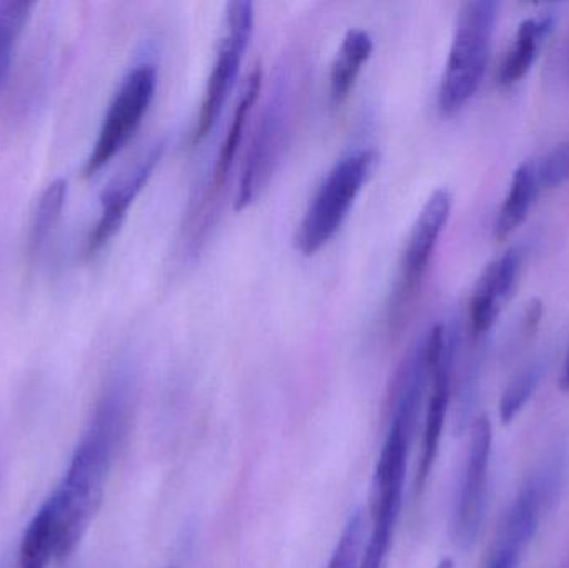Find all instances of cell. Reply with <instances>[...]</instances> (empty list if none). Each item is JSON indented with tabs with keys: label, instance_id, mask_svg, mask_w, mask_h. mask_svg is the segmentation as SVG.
Returning <instances> with one entry per match:
<instances>
[{
	"label": "cell",
	"instance_id": "20",
	"mask_svg": "<svg viewBox=\"0 0 569 568\" xmlns=\"http://www.w3.org/2000/svg\"><path fill=\"white\" fill-rule=\"evenodd\" d=\"M32 9L33 3L29 2H0V92L6 86L13 52Z\"/></svg>",
	"mask_w": 569,
	"mask_h": 568
},
{
	"label": "cell",
	"instance_id": "2",
	"mask_svg": "<svg viewBox=\"0 0 569 568\" xmlns=\"http://www.w3.org/2000/svg\"><path fill=\"white\" fill-rule=\"evenodd\" d=\"M498 9L500 3L493 0H475L461 7L438 89V107L445 116L463 109L480 89L490 59Z\"/></svg>",
	"mask_w": 569,
	"mask_h": 568
},
{
	"label": "cell",
	"instance_id": "13",
	"mask_svg": "<svg viewBox=\"0 0 569 568\" xmlns=\"http://www.w3.org/2000/svg\"><path fill=\"white\" fill-rule=\"evenodd\" d=\"M62 544L59 507L52 496L30 520L19 549V568H47L59 560Z\"/></svg>",
	"mask_w": 569,
	"mask_h": 568
},
{
	"label": "cell",
	"instance_id": "22",
	"mask_svg": "<svg viewBox=\"0 0 569 568\" xmlns=\"http://www.w3.org/2000/svg\"><path fill=\"white\" fill-rule=\"evenodd\" d=\"M365 550L363 514L355 512L348 520L327 568H360Z\"/></svg>",
	"mask_w": 569,
	"mask_h": 568
},
{
	"label": "cell",
	"instance_id": "8",
	"mask_svg": "<svg viewBox=\"0 0 569 568\" xmlns=\"http://www.w3.org/2000/svg\"><path fill=\"white\" fill-rule=\"evenodd\" d=\"M561 467L548 464L535 472L508 510L493 552L485 568H517L540 530L560 484Z\"/></svg>",
	"mask_w": 569,
	"mask_h": 568
},
{
	"label": "cell",
	"instance_id": "16",
	"mask_svg": "<svg viewBox=\"0 0 569 568\" xmlns=\"http://www.w3.org/2000/svg\"><path fill=\"white\" fill-rule=\"evenodd\" d=\"M371 52L373 39L367 30L355 27L345 33L330 69V97L335 106L348 99Z\"/></svg>",
	"mask_w": 569,
	"mask_h": 568
},
{
	"label": "cell",
	"instance_id": "19",
	"mask_svg": "<svg viewBox=\"0 0 569 568\" xmlns=\"http://www.w3.org/2000/svg\"><path fill=\"white\" fill-rule=\"evenodd\" d=\"M503 297L498 289L497 266L491 262L478 279L470 302V326L473 336H483L497 322Z\"/></svg>",
	"mask_w": 569,
	"mask_h": 568
},
{
	"label": "cell",
	"instance_id": "11",
	"mask_svg": "<svg viewBox=\"0 0 569 568\" xmlns=\"http://www.w3.org/2000/svg\"><path fill=\"white\" fill-rule=\"evenodd\" d=\"M435 360L431 372L430 397H428L427 416H425L423 442H421V459L418 466L417 489L423 490L435 459L440 449L443 436L445 420H447L448 406L451 397V376H453L455 350L457 339L447 327H433Z\"/></svg>",
	"mask_w": 569,
	"mask_h": 568
},
{
	"label": "cell",
	"instance_id": "6",
	"mask_svg": "<svg viewBox=\"0 0 569 568\" xmlns=\"http://www.w3.org/2000/svg\"><path fill=\"white\" fill-rule=\"evenodd\" d=\"M290 92V83L284 86L282 80L276 92L270 93V99L257 120L240 173L237 210L246 209L262 193L279 167L293 117V97Z\"/></svg>",
	"mask_w": 569,
	"mask_h": 568
},
{
	"label": "cell",
	"instance_id": "9",
	"mask_svg": "<svg viewBox=\"0 0 569 568\" xmlns=\"http://www.w3.org/2000/svg\"><path fill=\"white\" fill-rule=\"evenodd\" d=\"M491 446H493V430H491L490 420L487 416L478 417L471 427L467 462L458 486L453 522H451L455 542L461 549L473 546L483 526L488 506Z\"/></svg>",
	"mask_w": 569,
	"mask_h": 568
},
{
	"label": "cell",
	"instance_id": "7",
	"mask_svg": "<svg viewBox=\"0 0 569 568\" xmlns=\"http://www.w3.org/2000/svg\"><path fill=\"white\" fill-rule=\"evenodd\" d=\"M256 10L249 0H233L227 3L226 19H223V33L220 37L216 60L210 70L206 96L197 117L193 142H200L209 136L216 126L217 119L229 99L230 90L239 77L243 56L253 33Z\"/></svg>",
	"mask_w": 569,
	"mask_h": 568
},
{
	"label": "cell",
	"instance_id": "25",
	"mask_svg": "<svg viewBox=\"0 0 569 568\" xmlns=\"http://www.w3.org/2000/svg\"><path fill=\"white\" fill-rule=\"evenodd\" d=\"M560 387L563 392H569V349L565 357L563 372H561Z\"/></svg>",
	"mask_w": 569,
	"mask_h": 568
},
{
	"label": "cell",
	"instance_id": "27",
	"mask_svg": "<svg viewBox=\"0 0 569 568\" xmlns=\"http://www.w3.org/2000/svg\"><path fill=\"white\" fill-rule=\"evenodd\" d=\"M169 568H173V567H169Z\"/></svg>",
	"mask_w": 569,
	"mask_h": 568
},
{
	"label": "cell",
	"instance_id": "23",
	"mask_svg": "<svg viewBox=\"0 0 569 568\" xmlns=\"http://www.w3.org/2000/svg\"><path fill=\"white\" fill-rule=\"evenodd\" d=\"M538 183L548 189L569 182V142L551 150L537 166Z\"/></svg>",
	"mask_w": 569,
	"mask_h": 568
},
{
	"label": "cell",
	"instance_id": "24",
	"mask_svg": "<svg viewBox=\"0 0 569 568\" xmlns=\"http://www.w3.org/2000/svg\"><path fill=\"white\" fill-rule=\"evenodd\" d=\"M541 312H543V310H541L540 300H533V302L528 306L525 320H527V329L530 330V332L540 323Z\"/></svg>",
	"mask_w": 569,
	"mask_h": 568
},
{
	"label": "cell",
	"instance_id": "5",
	"mask_svg": "<svg viewBox=\"0 0 569 568\" xmlns=\"http://www.w3.org/2000/svg\"><path fill=\"white\" fill-rule=\"evenodd\" d=\"M157 82L159 73L152 63H139L123 77L87 157L83 177L96 176L129 143L149 112Z\"/></svg>",
	"mask_w": 569,
	"mask_h": 568
},
{
	"label": "cell",
	"instance_id": "26",
	"mask_svg": "<svg viewBox=\"0 0 569 568\" xmlns=\"http://www.w3.org/2000/svg\"><path fill=\"white\" fill-rule=\"evenodd\" d=\"M437 568H455L453 560H451V559L441 560V562L438 564Z\"/></svg>",
	"mask_w": 569,
	"mask_h": 568
},
{
	"label": "cell",
	"instance_id": "3",
	"mask_svg": "<svg viewBox=\"0 0 569 568\" xmlns=\"http://www.w3.org/2000/svg\"><path fill=\"white\" fill-rule=\"evenodd\" d=\"M377 159L375 150H358L338 160L327 173L295 236V246L303 256H313L337 233Z\"/></svg>",
	"mask_w": 569,
	"mask_h": 568
},
{
	"label": "cell",
	"instance_id": "15",
	"mask_svg": "<svg viewBox=\"0 0 569 568\" xmlns=\"http://www.w3.org/2000/svg\"><path fill=\"white\" fill-rule=\"evenodd\" d=\"M262 80V67L256 66V69H252V72L247 76L246 83H243L242 93H240L239 102H237L229 132H227L226 139H223L216 167H213L212 183H210V197L212 199H216L217 193L223 189L227 179H229L230 167H232L233 159H236L240 143H242L247 120H249L250 112H252L253 106H256L257 99H259Z\"/></svg>",
	"mask_w": 569,
	"mask_h": 568
},
{
	"label": "cell",
	"instance_id": "21",
	"mask_svg": "<svg viewBox=\"0 0 569 568\" xmlns=\"http://www.w3.org/2000/svg\"><path fill=\"white\" fill-rule=\"evenodd\" d=\"M545 370H547V363L538 360V362H533L527 369L521 370L515 377V380H511L500 400V417L505 423H510L523 410L528 400L537 392L538 386L543 379Z\"/></svg>",
	"mask_w": 569,
	"mask_h": 568
},
{
	"label": "cell",
	"instance_id": "14",
	"mask_svg": "<svg viewBox=\"0 0 569 568\" xmlns=\"http://www.w3.org/2000/svg\"><path fill=\"white\" fill-rule=\"evenodd\" d=\"M553 27L555 17L550 13L531 17L521 23L510 50L498 69V82L501 86H513L530 72L541 46L553 32Z\"/></svg>",
	"mask_w": 569,
	"mask_h": 568
},
{
	"label": "cell",
	"instance_id": "12",
	"mask_svg": "<svg viewBox=\"0 0 569 568\" xmlns=\"http://www.w3.org/2000/svg\"><path fill=\"white\" fill-rule=\"evenodd\" d=\"M166 146L162 142L153 143L146 156L140 157L133 167L122 176L117 177L100 197V217L87 240V256L96 257L110 240L116 237L126 220L137 196L142 192L146 183L152 177L153 170L162 159Z\"/></svg>",
	"mask_w": 569,
	"mask_h": 568
},
{
	"label": "cell",
	"instance_id": "4",
	"mask_svg": "<svg viewBox=\"0 0 569 568\" xmlns=\"http://www.w3.org/2000/svg\"><path fill=\"white\" fill-rule=\"evenodd\" d=\"M413 434L400 423L391 422L387 440L378 459L373 479V527L363 550L360 568H385L391 540L397 529L403 504L405 477H407L408 452Z\"/></svg>",
	"mask_w": 569,
	"mask_h": 568
},
{
	"label": "cell",
	"instance_id": "10",
	"mask_svg": "<svg viewBox=\"0 0 569 568\" xmlns=\"http://www.w3.org/2000/svg\"><path fill=\"white\" fill-rule=\"evenodd\" d=\"M451 193L447 189H438L431 193L421 212L418 213L403 259H401L400 277H398L397 292H395V309H400L417 292L427 273L428 263L433 257L438 239L450 219Z\"/></svg>",
	"mask_w": 569,
	"mask_h": 568
},
{
	"label": "cell",
	"instance_id": "18",
	"mask_svg": "<svg viewBox=\"0 0 569 568\" xmlns=\"http://www.w3.org/2000/svg\"><path fill=\"white\" fill-rule=\"evenodd\" d=\"M67 180H53L40 196L30 222L29 232V256L32 259L42 253L49 243L50 237L56 232L60 219H62L63 207L67 200Z\"/></svg>",
	"mask_w": 569,
	"mask_h": 568
},
{
	"label": "cell",
	"instance_id": "1",
	"mask_svg": "<svg viewBox=\"0 0 569 568\" xmlns=\"http://www.w3.org/2000/svg\"><path fill=\"white\" fill-rule=\"evenodd\" d=\"M130 396L126 379L107 390L89 430L73 452L66 477L52 494L62 527L59 560L72 556L102 506L110 467L129 423Z\"/></svg>",
	"mask_w": 569,
	"mask_h": 568
},
{
	"label": "cell",
	"instance_id": "17",
	"mask_svg": "<svg viewBox=\"0 0 569 568\" xmlns=\"http://www.w3.org/2000/svg\"><path fill=\"white\" fill-rule=\"evenodd\" d=\"M537 166L533 162L521 163L515 170L510 192H508L503 207L498 213L497 226H495L498 240L510 237L527 220L528 212H530L535 197H537Z\"/></svg>",
	"mask_w": 569,
	"mask_h": 568
}]
</instances>
